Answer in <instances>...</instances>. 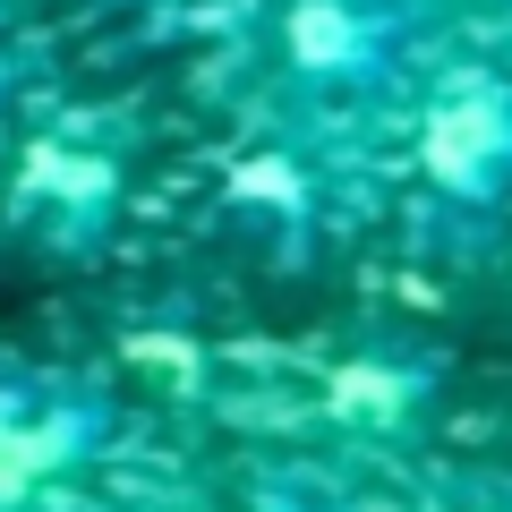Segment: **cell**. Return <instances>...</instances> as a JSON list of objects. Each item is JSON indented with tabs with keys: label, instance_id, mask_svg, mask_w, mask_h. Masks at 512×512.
<instances>
[{
	"label": "cell",
	"instance_id": "obj_4",
	"mask_svg": "<svg viewBox=\"0 0 512 512\" xmlns=\"http://www.w3.org/2000/svg\"><path fill=\"white\" fill-rule=\"evenodd\" d=\"M333 393H342V410H376V419L402 402V384H393V376H367V367H359V376H342Z\"/></svg>",
	"mask_w": 512,
	"mask_h": 512
},
{
	"label": "cell",
	"instance_id": "obj_1",
	"mask_svg": "<svg viewBox=\"0 0 512 512\" xmlns=\"http://www.w3.org/2000/svg\"><path fill=\"white\" fill-rule=\"evenodd\" d=\"M504 154H512V103L495 86H453L427 111V171H436V180L487 188Z\"/></svg>",
	"mask_w": 512,
	"mask_h": 512
},
{
	"label": "cell",
	"instance_id": "obj_5",
	"mask_svg": "<svg viewBox=\"0 0 512 512\" xmlns=\"http://www.w3.org/2000/svg\"><path fill=\"white\" fill-rule=\"evenodd\" d=\"M265 512H274V504H265Z\"/></svg>",
	"mask_w": 512,
	"mask_h": 512
},
{
	"label": "cell",
	"instance_id": "obj_3",
	"mask_svg": "<svg viewBox=\"0 0 512 512\" xmlns=\"http://www.w3.org/2000/svg\"><path fill=\"white\" fill-rule=\"evenodd\" d=\"M291 60L299 69H350V60H359V18H350L342 0L291 9Z\"/></svg>",
	"mask_w": 512,
	"mask_h": 512
},
{
	"label": "cell",
	"instance_id": "obj_2",
	"mask_svg": "<svg viewBox=\"0 0 512 512\" xmlns=\"http://www.w3.org/2000/svg\"><path fill=\"white\" fill-rule=\"evenodd\" d=\"M69 453H77V427H69V419H26V427H0V495H26L35 478H52Z\"/></svg>",
	"mask_w": 512,
	"mask_h": 512
}]
</instances>
